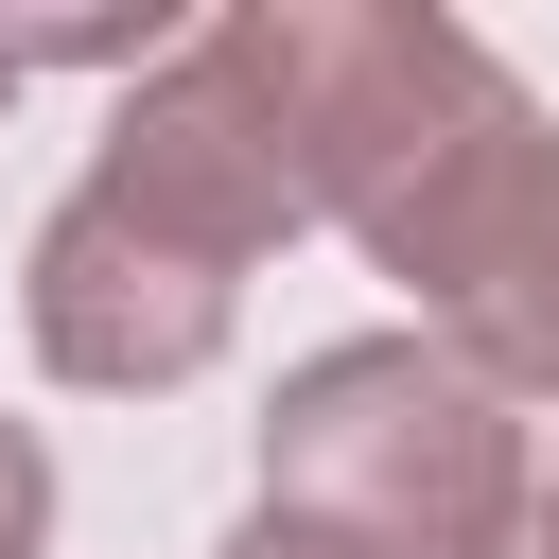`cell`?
Wrapping results in <instances>:
<instances>
[{
	"instance_id": "7",
	"label": "cell",
	"mask_w": 559,
	"mask_h": 559,
	"mask_svg": "<svg viewBox=\"0 0 559 559\" xmlns=\"http://www.w3.org/2000/svg\"><path fill=\"white\" fill-rule=\"evenodd\" d=\"M0 87H17V52H0Z\"/></svg>"
},
{
	"instance_id": "6",
	"label": "cell",
	"mask_w": 559,
	"mask_h": 559,
	"mask_svg": "<svg viewBox=\"0 0 559 559\" xmlns=\"http://www.w3.org/2000/svg\"><path fill=\"white\" fill-rule=\"evenodd\" d=\"M227 559H297V542H262V524H245V542H227Z\"/></svg>"
},
{
	"instance_id": "3",
	"label": "cell",
	"mask_w": 559,
	"mask_h": 559,
	"mask_svg": "<svg viewBox=\"0 0 559 559\" xmlns=\"http://www.w3.org/2000/svg\"><path fill=\"white\" fill-rule=\"evenodd\" d=\"M262 542H297V559H507L524 542V419L454 349L349 332L262 419Z\"/></svg>"
},
{
	"instance_id": "1",
	"label": "cell",
	"mask_w": 559,
	"mask_h": 559,
	"mask_svg": "<svg viewBox=\"0 0 559 559\" xmlns=\"http://www.w3.org/2000/svg\"><path fill=\"white\" fill-rule=\"evenodd\" d=\"M245 52L297 192L419 297V349L489 402H559V140L507 52L419 0H245Z\"/></svg>"
},
{
	"instance_id": "5",
	"label": "cell",
	"mask_w": 559,
	"mask_h": 559,
	"mask_svg": "<svg viewBox=\"0 0 559 559\" xmlns=\"http://www.w3.org/2000/svg\"><path fill=\"white\" fill-rule=\"evenodd\" d=\"M507 559H559V472H524V542Z\"/></svg>"
},
{
	"instance_id": "4",
	"label": "cell",
	"mask_w": 559,
	"mask_h": 559,
	"mask_svg": "<svg viewBox=\"0 0 559 559\" xmlns=\"http://www.w3.org/2000/svg\"><path fill=\"white\" fill-rule=\"evenodd\" d=\"M35 542H52V454L0 419V559H35Z\"/></svg>"
},
{
	"instance_id": "2",
	"label": "cell",
	"mask_w": 559,
	"mask_h": 559,
	"mask_svg": "<svg viewBox=\"0 0 559 559\" xmlns=\"http://www.w3.org/2000/svg\"><path fill=\"white\" fill-rule=\"evenodd\" d=\"M314 192L280 157V105H262V52L245 17L175 35L140 70V105L105 122V157L70 175V210L35 227V367L52 384H192L262 280V245H297Z\"/></svg>"
}]
</instances>
